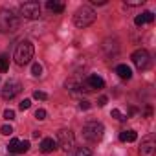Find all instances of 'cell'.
Instances as JSON below:
<instances>
[{
  "label": "cell",
  "mask_w": 156,
  "mask_h": 156,
  "mask_svg": "<svg viewBox=\"0 0 156 156\" xmlns=\"http://www.w3.org/2000/svg\"><path fill=\"white\" fill-rule=\"evenodd\" d=\"M96 22V11L90 6H81L73 15V24L77 28H88Z\"/></svg>",
  "instance_id": "6da1fadb"
},
{
  "label": "cell",
  "mask_w": 156,
  "mask_h": 156,
  "mask_svg": "<svg viewBox=\"0 0 156 156\" xmlns=\"http://www.w3.org/2000/svg\"><path fill=\"white\" fill-rule=\"evenodd\" d=\"M8 149H9V152H15V154H24V152L30 149V141H28V140L20 141V140L13 138V140L9 141V145H8Z\"/></svg>",
  "instance_id": "9c48e42d"
},
{
  "label": "cell",
  "mask_w": 156,
  "mask_h": 156,
  "mask_svg": "<svg viewBox=\"0 0 156 156\" xmlns=\"http://www.w3.org/2000/svg\"><path fill=\"white\" fill-rule=\"evenodd\" d=\"M107 101H108V99H107V96H101V98H99V101H98V105H99V107H105V105H107Z\"/></svg>",
  "instance_id": "83f0119b"
},
{
  "label": "cell",
  "mask_w": 156,
  "mask_h": 156,
  "mask_svg": "<svg viewBox=\"0 0 156 156\" xmlns=\"http://www.w3.org/2000/svg\"><path fill=\"white\" fill-rule=\"evenodd\" d=\"M35 118H37V119H46V110H44V108H39V110L35 112Z\"/></svg>",
  "instance_id": "d4e9b609"
},
{
  "label": "cell",
  "mask_w": 156,
  "mask_h": 156,
  "mask_svg": "<svg viewBox=\"0 0 156 156\" xmlns=\"http://www.w3.org/2000/svg\"><path fill=\"white\" fill-rule=\"evenodd\" d=\"M55 149H57V141L53 138H44L41 141V151L42 152H53Z\"/></svg>",
  "instance_id": "7c38bea8"
},
{
  "label": "cell",
  "mask_w": 156,
  "mask_h": 156,
  "mask_svg": "<svg viewBox=\"0 0 156 156\" xmlns=\"http://www.w3.org/2000/svg\"><path fill=\"white\" fill-rule=\"evenodd\" d=\"M119 140L121 141H136L138 140V134H136V130H123L121 134H119Z\"/></svg>",
  "instance_id": "e0dca14e"
},
{
  "label": "cell",
  "mask_w": 156,
  "mask_h": 156,
  "mask_svg": "<svg viewBox=\"0 0 156 156\" xmlns=\"http://www.w3.org/2000/svg\"><path fill=\"white\" fill-rule=\"evenodd\" d=\"M92 4H99V6H105L107 0H92Z\"/></svg>",
  "instance_id": "f546056e"
},
{
  "label": "cell",
  "mask_w": 156,
  "mask_h": 156,
  "mask_svg": "<svg viewBox=\"0 0 156 156\" xmlns=\"http://www.w3.org/2000/svg\"><path fill=\"white\" fill-rule=\"evenodd\" d=\"M31 59H33V44H31L30 41H22V42L17 46V50H15V62H17L19 66H24V64H28Z\"/></svg>",
  "instance_id": "3957f363"
},
{
  "label": "cell",
  "mask_w": 156,
  "mask_h": 156,
  "mask_svg": "<svg viewBox=\"0 0 156 156\" xmlns=\"http://www.w3.org/2000/svg\"><path fill=\"white\" fill-rule=\"evenodd\" d=\"M33 98H35V99H41V101H44V99H48V94H46V92H41V90H37V92H33Z\"/></svg>",
  "instance_id": "7402d4cb"
},
{
  "label": "cell",
  "mask_w": 156,
  "mask_h": 156,
  "mask_svg": "<svg viewBox=\"0 0 156 156\" xmlns=\"http://www.w3.org/2000/svg\"><path fill=\"white\" fill-rule=\"evenodd\" d=\"M68 156H92V152H90L87 147H75V149L70 151Z\"/></svg>",
  "instance_id": "ac0fdd59"
},
{
  "label": "cell",
  "mask_w": 156,
  "mask_h": 156,
  "mask_svg": "<svg viewBox=\"0 0 156 156\" xmlns=\"http://www.w3.org/2000/svg\"><path fill=\"white\" fill-rule=\"evenodd\" d=\"M31 73H33L35 77H41V73H42V66H41L39 62H33V66H31Z\"/></svg>",
  "instance_id": "ffe728a7"
},
{
  "label": "cell",
  "mask_w": 156,
  "mask_h": 156,
  "mask_svg": "<svg viewBox=\"0 0 156 156\" xmlns=\"http://www.w3.org/2000/svg\"><path fill=\"white\" fill-rule=\"evenodd\" d=\"M83 85L87 87V90H101V88L105 87V81L101 79L99 75L92 73V75H88V77H87V81H85Z\"/></svg>",
  "instance_id": "30bf717a"
},
{
  "label": "cell",
  "mask_w": 156,
  "mask_h": 156,
  "mask_svg": "<svg viewBox=\"0 0 156 156\" xmlns=\"http://www.w3.org/2000/svg\"><path fill=\"white\" fill-rule=\"evenodd\" d=\"M156 152V141L152 138H145L140 147V156H154Z\"/></svg>",
  "instance_id": "8fae6325"
},
{
  "label": "cell",
  "mask_w": 156,
  "mask_h": 156,
  "mask_svg": "<svg viewBox=\"0 0 156 156\" xmlns=\"http://www.w3.org/2000/svg\"><path fill=\"white\" fill-rule=\"evenodd\" d=\"M57 145H61V149H64L66 152H70L73 149V143H75V136L70 129H62L57 132Z\"/></svg>",
  "instance_id": "5b68a950"
},
{
  "label": "cell",
  "mask_w": 156,
  "mask_h": 156,
  "mask_svg": "<svg viewBox=\"0 0 156 156\" xmlns=\"http://www.w3.org/2000/svg\"><path fill=\"white\" fill-rule=\"evenodd\" d=\"M46 8H48L50 11H53V13H62V11H64V4L59 2V0H48V2H46Z\"/></svg>",
  "instance_id": "2e32d148"
},
{
  "label": "cell",
  "mask_w": 156,
  "mask_h": 156,
  "mask_svg": "<svg viewBox=\"0 0 156 156\" xmlns=\"http://www.w3.org/2000/svg\"><path fill=\"white\" fill-rule=\"evenodd\" d=\"M103 134H105V127L101 123H98V121H90V123H87L83 127V136H85L87 141L96 143V141H99L103 138Z\"/></svg>",
  "instance_id": "277c9868"
},
{
  "label": "cell",
  "mask_w": 156,
  "mask_h": 156,
  "mask_svg": "<svg viewBox=\"0 0 156 156\" xmlns=\"http://www.w3.org/2000/svg\"><path fill=\"white\" fill-rule=\"evenodd\" d=\"M83 83L81 81H77V79H70V81H66V88L72 92V94H79V92H83Z\"/></svg>",
  "instance_id": "4fadbf2b"
},
{
  "label": "cell",
  "mask_w": 156,
  "mask_h": 156,
  "mask_svg": "<svg viewBox=\"0 0 156 156\" xmlns=\"http://www.w3.org/2000/svg\"><path fill=\"white\" fill-rule=\"evenodd\" d=\"M20 90H22V85H20L17 79H9V81L4 85V88H2V98H4V99H13L15 96L20 94Z\"/></svg>",
  "instance_id": "ba28073f"
},
{
  "label": "cell",
  "mask_w": 156,
  "mask_h": 156,
  "mask_svg": "<svg viewBox=\"0 0 156 156\" xmlns=\"http://www.w3.org/2000/svg\"><path fill=\"white\" fill-rule=\"evenodd\" d=\"M125 4H127V6H141L143 0H132V2H127V0H125Z\"/></svg>",
  "instance_id": "4316f807"
},
{
  "label": "cell",
  "mask_w": 156,
  "mask_h": 156,
  "mask_svg": "<svg viewBox=\"0 0 156 156\" xmlns=\"http://www.w3.org/2000/svg\"><path fill=\"white\" fill-rule=\"evenodd\" d=\"M20 15L24 17V19H30V20H33V19H39L41 17V4L39 2H24L22 6H20Z\"/></svg>",
  "instance_id": "8992f818"
},
{
  "label": "cell",
  "mask_w": 156,
  "mask_h": 156,
  "mask_svg": "<svg viewBox=\"0 0 156 156\" xmlns=\"http://www.w3.org/2000/svg\"><path fill=\"white\" fill-rule=\"evenodd\" d=\"M30 107H31V101H30V99H24V101H20V105H19L20 110H28Z\"/></svg>",
  "instance_id": "cb8c5ba5"
},
{
  "label": "cell",
  "mask_w": 156,
  "mask_h": 156,
  "mask_svg": "<svg viewBox=\"0 0 156 156\" xmlns=\"http://www.w3.org/2000/svg\"><path fill=\"white\" fill-rule=\"evenodd\" d=\"M8 68H9V57L8 55H0V72L6 73Z\"/></svg>",
  "instance_id": "d6986e66"
},
{
  "label": "cell",
  "mask_w": 156,
  "mask_h": 156,
  "mask_svg": "<svg viewBox=\"0 0 156 156\" xmlns=\"http://www.w3.org/2000/svg\"><path fill=\"white\" fill-rule=\"evenodd\" d=\"M0 132H2L4 136H11L13 134V129H11V125H4L2 129H0Z\"/></svg>",
  "instance_id": "603a6c76"
},
{
  "label": "cell",
  "mask_w": 156,
  "mask_h": 156,
  "mask_svg": "<svg viewBox=\"0 0 156 156\" xmlns=\"http://www.w3.org/2000/svg\"><path fill=\"white\" fill-rule=\"evenodd\" d=\"M4 118H6V119H9V121H11V119H15V110L8 108V110L4 112Z\"/></svg>",
  "instance_id": "484cf974"
},
{
  "label": "cell",
  "mask_w": 156,
  "mask_h": 156,
  "mask_svg": "<svg viewBox=\"0 0 156 156\" xmlns=\"http://www.w3.org/2000/svg\"><path fill=\"white\" fill-rule=\"evenodd\" d=\"M152 20H154V15L151 11H145V13H141V15H138L134 19V24L136 26H143L145 22H152Z\"/></svg>",
  "instance_id": "5bb4252c"
},
{
  "label": "cell",
  "mask_w": 156,
  "mask_h": 156,
  "mask_svg": "<svg viewBox=\"0 0 156 156\" xmlns=\"http://www.w3.org/2000/svg\"><path fill=\"white\" fill-rule=\"evenodd\" d=\"M110 114H112V118H116L118 121H125V119H127V116H123L118 108H112V112H110Z\"/></svg>",
  "instance_id": "44dd1931"
},
{
  "label": "cell",
  "mask_w": 156,
  "mask_h": 156,
  "mask_svg": "<svg viewBox=\"0 0 156 156\" xmlns=\"http://www.w3.org/2000/svg\"><path fill=\"white\" fill-rule=\"evenodd\" d=\"M79 108L88 110V108H90V103H88V101H81V103H79Z\"/></svg>",
  "instance_id": "f1b7e54d"
},
{
  "label": "cell",
  "mask_w": 156,
  "mask_h": 156,
  "mask_svg": "<svg viewBox=\"0 0 156 156\" xmlns=\"http://www.w3.org/2000/svg\"><path fill=\"white\" fill-rule=\"evenodd\" d=\"M19 26H20V19L13 11H9V9L0 11V31H4V33L15 31V30H19Z\"/></svg>",
  "instance_id": "7a4b0ae2"
},
{
  "label": "cell",
  "mask_w": 156,
  "mask_h": 156,
  "mask_svg": "<svg viewBox=\"0 0 156 156\" xmlns=\"http://www.w3.org/2000/svg\"><path fill=\"white\" fill-rule=\"evenodd\" d=\"M130 59H132V62L138 70H147L149 64H151V55H149L147 50H136Z\"/></svg>",
  "instance_id": "52a82bcc"
},
{
  "label": "cell",
  "mask_w": 156,
  "mask_h": 156,
  "mask_svg": "<svg viewBox=\"0 0 156 156\" xmlns=\"http://www.w3.org/2000/svg\"><path fill=\"white\" fill-rule=\"evenodd\" d=\"M116 73L121 77V79H130V77H132V70L127 64H118L116 66Z\"/></svg>",
  "instance_id": "9a60e30c"
}]
</instances>
